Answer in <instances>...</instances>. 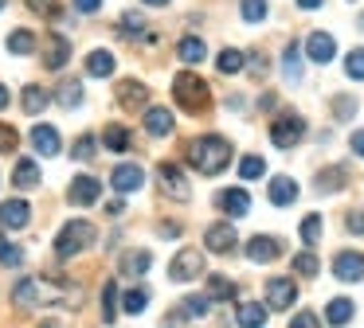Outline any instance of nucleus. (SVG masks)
I'll return each instance as SVG.
<instances>
[{
  "label": "nucleus",
  "mask_w": 364,
  "mask_h": 328,
  "mask_svg": "<svg viewBox=\"0 0 364 328\" xmlns=\"http://www.w3.org/2000/svg\"><path fill=\"white\" fill-rule=\"evenodd\" d=\"M184 156H188V164L200 176H215V172H223L231 164V145L223 137H215V133H204V137L188 141Z\"/></svg>",
  "instance_id": "nucleus-1"
},
{
  "label": "nucleus",
  "mask_w": 364,
  "mask_h": 328,
  "mask_svg": "<svg viewBox=\"0 0 364 328\" xmlns=\"http://www.w3.org/2000/svg\"><path fill=\"white\" fill-rule=\"evenodd\" d=\"M173 98L184 114H204L208 102H212V90H208V82L196 70H181V75L173 78Z\"/></svg>",
  "instance_id": "nucleus-2"
},
{
  "label": "nucleus",
  "mask_w": 364,
  "mask_h": 328,
  "mask_svg": "<svg viewBox=\"0 0 364 328\" xmlns=\"http://www.w3.org/2000/svg\"><path fill=\"white\" fill-rule=\"evenodd\" d=\"M95 246V223L90 219H67L63 226H59L55 234V258L59 262H67V258L82 254V250Z\"/></svg>",
  "instance_id": "nucleus-3"
},
{
  "label": "nucleus",
  "mask_w": 364,
  "mask_h": 328,
  "mask_svg": "<svg viewBox=\"0 0 364 328\" xmlns=\"http://www.w3.org/2000/svg\"><path fill=\"white\" fill-rule=\"evenodd\" d=\"M301 137H306V121H301L298 114H282V117L270 121V141H274L278 148H294Z\"/></svg>",
  "instance_id": "nucleus-4"
},
{
  "label": "nucleus",
  "mask_w": 364,
  "mask_h": 328,
  "mask_svg": "<svg viewBox=\"0 0 364 328\" xmlns=\"http://www.w3.org/2000/svg\"><path fill=\"white\" fill-rule=\"evenodd\" d=\"M204 273V254L200 250H181V254L168 262V278L173 281H192Z\"/></svg>",
  "instance_id": "nucleus-5"
},
{
  "label": "nucleus",
  "mask_w": 364,
  "mask_h": 328,
  "mask_svg": "<svg viewBox=\"0 0 364 328\" xmlns=\"http://www.w3.org/2000/svg\"><path fill=\"white\" fill-rule=\"evenodd\" d=\"M333 273H337V281H364V254L360 250H341L337 258H333Z\"/></svg>",
  "instance_id": "nucleus-6"
},
{
  "label": "nucleus",
  "mask_w": 364,
  "mask_h": 328,
  "mask_svg": "<svg viewBox=\"0 0 364 328\" xmlns=\"http://www.w3.org/2000/svg\"><path fill=\"white\" fill-rule=\"evenodd\" d=\"M298 301V285H294L290 278H270L267 281V309H290V305Z\"/></svg>",
  "instance_id": "nucleus-7"
},
{
  "label": "nucleus",
  "mask_w": 364,
  "mask_h": 328,
  "mask_svg": "<svg viewBox=\"0 0 364 328\" xmlns=\"http://www.w3.org/2000/svg\"><path fill=\"white\" fill-rule=\"evenodd\" d=\"M306 55H309V62L325 67V62H333V55H337V39H333L329 31H309V39H306Z\"/></svg>",
  "instance_id": "nucleus-8"
},
{
  "label": "nucleus",
  "mask_w": 364,
  "mask_h": 328,
  "mask_svg": "<svg viewBox=\"0 0 364 328\" xmlns=\"http://www.w3.org/2000/svg\"><path fill=\"white\" fill-rule=\"evenodd\" d=\"M215 203H220V211L228 219H243L247 211H251V195H247V187H223V192L215 195Z\"/></svg>",
  "instance_id": "nucleus-9"
},
{
  "label": "nucleus",
  "mask_w": 364,
  "mask_h": 328,
  "mask_svg": "<svg viewBox=\"0 0 364 328\" xmlns=\"http://www.w3.org/2000/svg\"><path fill=\"white\" fill-rule=\"evenodd\" d=\"M48 301V293L40 289V278H20L16 285H12V305L16 309H36V305Z\"/></svg>",
  "instance_id": "nucleus-10"
},
{
  "label": "nucleus",
  "mask_w": 364,
  "mask_h": 328,
  "mask_svg": "<svg viewBox=\"0 0 364 328\" xmlns=\"http://www.w3.org/2000/svg\"><path fill=\"white\" fill-rule=\"evenodd\" d=\"M98 195H102V184L95 176H75L71 187H67V199L75 207H90V203H98Z\"/></svg>",
  "instance_id": "nucleus-11"
},
{
  "label": "nucleus",
  "mask_w": 364,
  "mask_h": 328,
  "mask_svg": "<svg viewBox=\"0 0 364 328\" xmlns=\"http://www.w3.org/2000/svg\"><path fill=\"white\" fill-rule=\"evenodd\" d=\"M157 180H161V187H165V195L168 199H188V180H184V172L176 168V164H161L157 168Z\"/></svg>",
  "instance_id": "nucleus-12"
},
{
  "label": "nucleus",
  "mask_w": 364,
  "mask_h": 328,
  "mask_svg": "<svg viewBox=\"0 0 364 328\" xmlns=\"http://www.w3.org/2000/svg\"><path fill=\"white\" fill-rule=\"evenodd\" d=\"M118 35L129 39V43H149V23H145L141 12H122L118 16Z\"/></svg>",
  "instance_id": "nucleus-13"
},
{
  "label": "nucleus",
  "mask_w": 364,
  "mask_h": 328,
  "mask_svg": "<svg viewBox=\"0 0 364 328\" xmlns=\"http://www.w3.org/2000/svg\"><path fill=\"white\" fill-rule=\"evenodd\" d=\"M235 226L231 223H212L204 231V246L208 250H215V254H231V250H235Z\"/></svg>",
  "instance_id": "nucleus-14"
},
{
  "label": "nucleus",
  "mask_w": 364,
  "mask_h": 328,
  "mask_svg": "<svg viewBox=\"0 0 364 328\" xmlns=\"http://www.w3.org/2000/svg\"><path fill=\"white\" fill-rule=\"evenodd\" d=\"M114 98H118L122 109H137V106H145V98H149V86L137 82V78H122L118 90H114Z\"/></svg>",
  "instance_id": "nucleus-15"
},
{
  "label": "nucleus",
  "mask_w": 364,
  "mask_h": 328,
  "mask_svg": "<svg viewBox=\"0 0 364 328\" xmlns=\"http://www.w3.org/2000/svg\"><path fill=\"white\" fill-rule=\"evenodd\" d=\"M110 184H114L118 195H129V192H137V187L145 184V172L137 168V164H118V168L110 172Z\"/></svg>",
  "instance_id": "nucleus-16"
},
{
  "label": "nucleus",
  "mask_w": 364,
  "mask_h": 328,
  "mask_svg": "<svg viewBox=\"0 0 364 328\" xmlns=\"http://www.w3.org/2000/svg\"><path fill=\"white\" fill-rule=\"evenodd\" d=\"M278 254H282V242L270 239V234H255V239L247 242V258H251V262H259V266L274 262Z\"/></svg>",
  "instance_id": "nucleus-17"
},
{
  "label": "nucleus",
  "mask_w": 364,
  "mask_h": 328,
  "mask_svg": "<svg viewBox=\"0 0 364 328\" xmlns=\"http://www.w3.org/2000/svg\"><path fill=\"white\" fill-rule=\"evenodd\" d=\"M28 219H32L28 199H4V203H0V226L20 231V226H28Z\"/></svg>",
  "instance_id": "nucleus-18"
},
{
  "label": "nucleus",
  "mask_w": 364,
  "mask_h": 328,
  "mask_svg": "<svg viewBox=\"0 0 364 328\" xmlns=\"http://www.w3.org/2000/svg\"><path fill=\"white\" fill-rule=\"evenodd\" d=\"M32 145H36V153H40V156H59V153H63V137H59L55 125H36V129H32Z\"/></svg>",
  "instance_id": "nucleus-19"
},
{
  "label": "nucleus",
  "mask_w": 364,
  "mask_h": 328,
  "mask_svg": "<svg viewBox=\"0 0 364 328\" xmlns=\"http://www.w3.org/2000/svg\"><path fill=\"white\" fill-rule=\"evenodd\" d=\"M153 266V250H122V278H141V273H149Z\"/></svg>",
  "instance_id": "nucleus-20"
},
{
  "label": "nucleus",
  "mask_w": 364,
  "mask_h": 328,
  "mask_svg": "<svg viewBox=\"0 0 364 328\" xmlns=\"http://www.w3.org/2000/svg\"><path fill=\"white\" fill-rule=\"evenodd\" d=\"M67 59H71V43L55 31V35L48 39V47H43V67H48V70H63Z\"/></svg>",
  "instance_id": "nucleus-21"
},
{
  "label": "nucleus",
  "mask_w": 364,
  "mask_h": 328,
  "mask_svg": "<svg viewBox=\"0 0 364 328\" xmlns=\"http://www.w3.org/2000/svg\"><path fill=\"white\" fill-rule=\"evenodd\" d=\"M145 133L149 137H168L173 133V114L165 106H149L145 109Z\"/></svg>",
  "instance_id": "nucleus-22"
},
{
  "label": "nucleus",
  "mask_w": 364,
  "mask_h": 328,
  "mask_svg": "<svg viewBox=\"0 0 364 328\" xmlns=\"http://www.w3.org/2000/svg\"><path fill=\"white\" fill-rule=\"evenodd\" d=\"M353 312H356V305L348 301V297H333V301L325 305V324H333V328H345L348 320H353Z\"/></svg>",
  "instance_id": "nucleus-23"
},
{
  "label": "nucleus",
  "mask_w": 364,
  "mask_h": 328,
  "mask_svg": "<svg viewBox=\"0 0 364 328\" xmlns=\"http://www.w3.org/2000/svg\"><path fill=\"white\" fill-rule=\"evenodd\" d=\"M270 203H274V207H290L294 199H298V184H294L290 176H274L270 180Z\"/></svg>",
  "instance_id": "nucleus-24"
},
{
  "label": "nucleus",
  "mask_w": 364,
  "mask_h": 328,
  "mask_svg": "<svg viewBox=\"0 0 364 328\" xmlns=\"http://www.w3.org/2000/svg\"><path fill=\"white\" fill-rule=\"evenodd\" d=\"M82 67H87L90 78H110L114 75V55L106 51V47H98V51L87 55V62H82Z\"/></svg>",
  "instance_id": "nucleus-25"
},
{
  "label": "nucleus",
  "mask_w": 364,
  "mask_h": 328,
  "mask_svg": "<svg viewBox=\"0 0 364 328\" xmlns=\"http://www.w3.org/2000/svg\"><path fill=\"white\" fill-rule=\"evenodd\" d=\"M55 102L63 109H79L82 106V82H79V78H63L59 90H55Z\"/></svg>",
  "instance_id": "nucleus-26"
},
{
  "label": "nucleus",
  "mask_w": 364,
  "mask_h": 328,
  "mask_svg": "<svg viewBox=\"0 0 364 328\" xmlns=\"http://www.w3.org/2000/svg\"><path fill=\"white\" fill-rule=\"evenodd\" d=\"M48 102H51V94L43 90V86H24V94H20V106H24V114H43L48 109Z\"/></svg>",
  "instance_id": "nucleus-27"
},
{
  "label": "nucleus",
  "mask_w": 364,
  "mask_h": 328,
  "mask_svg": "<svg viewBox=\"0 0 364 328\" xmlns=\"http://www.w3.org/2000/svg\"><path fill=\"white\" fill-rule=\"evenodd\" d=\"M235 320H239L243 328H262V324H267V305L243 301V305H239V312H235Z\"/></svg>",
  "instance_id": "nucleus-28"
},
{
  "label": "nucleus",
  "mask_w": 364,
  "mask_h": 328,
  "mask_svg": "<svg viewBox=\"0 0 364 328\" xmlns=\"http://www.w3.org/2000/svg\"><path fill=\"white\" fill-rule=\"evenodd\" d=\"M176 55H181V62H204V55H208V47H204V39L200 35H184L181 43H176Z\"/></svg>",
  "instance_id": "nucleus-29"
},
{
  "label": "nucleus",
  "mask_w": 364,
  "mask_h": 328,
  "mask_svg": "<svg viewBox=\"0 0 364 328\" xmlns=\"http://www.w3.org/2000/svg\"><path fill=\"white\" fill-rule=\"evenodd\" d=\"M282 75H286V82H301V47L298 43H286V51H282Z\"/></svg>",
  "instance_id": "nucleus-30"
},
{
  "label": "nucleus",
  "mask_w": 364,
  "mask_h": 328,
  "mask_svg": "<svg viewBox=\"0 0 364 328\" xmlns=\"http://www.w3.org/2000/svg\"><path fill=\"white\" fill-rule=\"evenodd\" d=\"M12 184H16V187H24V192H28V187H36V184H40V164H36V160H16V172H12Z\"/></svg>",
  "instance_id": "nucleus-31"
},
{
  "label": "nucleus",
  "mask_w": 364,
  "mask_h": 328,
  "mask_svg": "<svg viewBox=\"0 0 364 328\" xmlns=\"http://www.w3.org/2000/svg\"><path fill=\"white\" fill-rule=\"evenodd\" d=\"M243 62H247V55L235 51V47H223V51L215 55V67H220V75H239V70H243Z\"/></svg>",
  "instance_id": "nucleus-32"
},
{
  "label": "nucleus",
  "mask_w": 364,
  "mask_h": 328,
  "mask_svg": "<svg viewBox=\"0 0 364 328\" xmlns=\"http://www.w3.org/2000/svg\"><path fill=\"white\" fill-rule=\"evenodd\" d=\"M235 281L231 278H208V297H212V301H235Z\"/></svg>",
  "instance_id": "nucleus-33"
},
{
  "label": "nucleus",
  "mask_w": 364,
  "mask_h": 328,
  "mask_svg": "<svg viewBox=\"0 0 364 328\" xmlns=\"http://www.w3.org/2000/svg\"><path fill=\"white\" fill-rule=\"evenodd\" d=\"M341 184H345V168H341V164L317 172V192H337Z\"/></svg>",
  "instance_id": "nucleus-34"
},
{
  "label": "nucleus",
  "mask_w": 364,
  "mask_h": 328,
  "mask_svg": "<svg viewBox=\"0 0 364 328\" xmlns=\"http://www.w3.org/2000/svg\"><path fill=\"white\" fill-rule=\"evenodd\" d=\"M9 51H12V55H32V51H36V35H32L28 28H16V31L9 35Z\"/></svg>",
  "instance_id": "nucleus-35"
},
{
  "label": "nucleus",
  "mask_w": 364,
  "mask_h": 328,
  "mask_svg": "<svg viewBox=\"0 0 364 328\" xmlns=\"http://www.w3.org/2000/svg\"><path fill=\"white\" fill-rule=\"evenodd\" d=\"M294 273H298V278H317V273H321V262H317L314 250H301V254L294 258Z\"/></svg>",
  "instance_id": "nucleus-36"
},
{
  "label": "nucleus",
  "mask_w": 364,
  "mask_h": 328,
  "mask_svg": "<svg viewBox=\"0 0 364 328\" xmlns=\"http://www.w3.org/2000/svg\"><path fill=\"white\" fill-rule=\"evenodd\" d=\"M106 148H110V153H126L129 148V129L126 125H106Z\"/></svg>",
  "instance_id": "nucleus-37"
},
{
  "label": "nucleus",
  "mask_w": 364,
  "mask_h": 328,
  "mask_svg": "<svg viewBox=\"0 0 364 328\" xmlns=\"http://www.w3.org/2000/svg\"><path fill=\"white\" fill-rule=\"evenodd\" d=\"M298 231H301V242H306V246H317V242H321V231H325V226H321V215H306Z\"/></svg>",
  "instance_id": "nucleus-38"
},
{
  "label": "nucleus",
  "mask_w": 364,
  "mask_h": 328,
  "mask_svg": "<svg viewBox=\"0 0 364 328\" xmlns=\"http://www.w3.org/2000/svg\"><path fill=\"white\" fill-rule=\"evenodd\" d=\"M114 317H118V281H106L102 285V320L110 324Z\"/></svg>",
  "instance_id": "nucleus-39"
},
{
  "label": "nucleus",
  "mask_w": 364,
  "mask_h": 328,
  "mask_svg": "<svg viewBox=\"0 0 364 328\" xmlns=\"http://www.w3.org/2000/svg\"><path fill=\"white\" fill-rule=\"evenodd\" d=\"M95 153H98V141L90 137V133L75 137V145H71V160H95Z\"/></svg>",
  "instance_id": "nucleus-40"
},
{
  "label": "nucleus",
  "mask_w": 364,
  "mask_h": 328,
  "mask_svg": "<svg viewBox=\"0 0 364 328\" xmlns=\"http://www.w3.org/2000/svg\"><path fill=\"white\" fill-rule=\"evenodd\" d=\"M145 305H149V293H145V289H129V293H122V312H129V317L145 312Z\"/></svg>",
  "instance_id": "nucleus-41"
},
{
  "label": "nucleus",
  "mask_w": 364,
  "mask_h": 328,
  "mask_svg": "<svg viewBox=\"0 0 364 328\" xmlns=\"http://www.w3.org/2000/svg\"><path fill=\"white\" fill-rule=\"evenodd\" d=\"M239 16L247 23H262L267 20V0H239Z\"/></svg>",
  "instance_id": "nucleus-42"
},
{
  "label": "nucleus",
  "mask_w": 364,
  "mask_h": 328,
  "mask_svg": "<svg viewBox=\"0 0 364 328\" xmlns=\"http://www.w3.org/2000/svg\"><path fill=\"white\" fill-rule=\"evenodd\" d=\"M208 309H212V297H208V293L184 297V301H181V312H184V317H208Z\"/></svg>",
  "instance_id": "nucleus-43"
},
{
  "label": "nucleus",
  "mask_w": 364,
  "mask_h": 328,
  "mask_svg": "<svg viewBox=\"0 0 364 328\" xmlns=\"http://www.w3.org/2000/svg\"><path fill=\"white\" fill-rule=\"evenodd\" d=\"M345 75L356 78V82H364V47H353V51L345 55Z\"/></svg>",
  "instance_id": "nucleus-44"
},
{
  "label": "nucleus",
  "mask_w": 364,
  "mask_h": 328,
  "mask_svg": "<svg viewBox=\"0 0 364 328\" xmlns=\"http://www.w3.org/2000/svg\"><path fill=\"white\" fill-rule=\"evenodd\" d=\"M262 172H267V164H262V156H243V160H239V176L243 180H259Z\"/></svg>",
  "instance_id": "nucleus-45"
},
{
  "label": "nucleus",
  "mask_w": 364,
  "mask_h": 328,
  "mask_svg": "<svg viewBox=\"0 0 364 328\" xmlns=\"http://www.w3.org/2000/svg\"><path fill=\"white\" fill-rule=\"evenodd\" d=\"M16 145H20V133L12 129L9 121H0V156H4V153H16Z\"/></svg>",
  "instance_id": "nucleus-46"
},
{
  "label": "nucleus",
  "mask_w": 364,
  "mask_h": 328,
  "mask_svg": "<svg viewBox=\"0 0 364 328\" xmlns=\"http://www.w3.org/2000/svg\"><path fill=\"white\" fill-rule=\"evenodd\" d=\"M333 114H337V121H348V117L356 114V98H353V94H341V98H333Z\"/></svg>",
  "instance_id": "nucleus-47"
},
{
  "label": "nucleus",
  "mask_w": 364,
  "mask_h": 328,
  "mask_svg": "<svg viewBox=\"0 0 364 328\" xmlns=\"http://www.w3.org/2000/svg\"><path fill=\"white\" fill-rule=\"evenodd\" d=\"M20 262H24V250L12 246L9 239H0V266H20Z\"/></svg>",
  "instance_id": "nucleus-48"
},
{
  "label": "nucleus",
  "mask_w": 364,
  "mask_h": 328,
  "mask_svg": "<svg viewBox=\"0 0 364 328\" xmlns=\"http://www.w3.org/2000/svg\"><path fill=\"white\" fill-rule=\"evenodd\" d=\"M28 8H32L36 16H43V20H55L59 16V0H24Z\"/></svg>",
  "instance_id": "nucleus-49"
},
{
  "label": "nucleus",
  "mask_w": 364,
  "mask_h": 328,
  "mask_svg": "<svg viewBox=\"0 0 364 328\" xmlns=\"http://www.w3.org/2000/svg\"><path fill=\"white\" fill-rule=\"evenodd\" d=\"M290 328H321V320H317L314 312H298V317L290 320Z\"/></svg>",
  "instance_id": "nucleus-50"
},
{
  "label": "nucleus",
  "mask_w": 364,
  "mask_h": 328,
  "mask_svg": "<svg viewBox=\"0 0 364 328\" xmlns=\"http://www.w3.org/2000/svg\"><path fill=\"white\" fill-rule=\"evenodd\" d=\"M348 148H353V153H356V156H360V160H364V129H356L353 137H348Z\"/></svg>",
  "instance_id": "nucleus-51"
},
{
  "label": "nucleus",
  "mask_w": 364,
  "mask_h": 328,
  "mask_svg": "<svg viewBox=\"0 0 364 328\" xmlns=\"http://www.w3.org/2000/svg\"><path fill=\"white\" fill-rule=\"evenodd\" d=\"M75 8H79L82 16H95L98 8H102V0H75Z\"/></svg>",
  "instance_id": "nucleus-52"
},
{
  "label": "nucleus",
  "mask_w": 364,
  "mask_h": 328,
  "mask_svg": "<svg viewBox=\"0 0 364 328\" xmlns=\"http://www.w3.org/2000/svg\"><path fill=\"white\" fill-rule=\"evenodd\" d=\"M348 231L364 234V211H353V215H348Z\"/></svg>",
  "instance_id": "nucleus-53"
},
{
  "label": "nucleus",
  "mask_w": 364,
  "mask_h": 328,
  "mask_svg": "<svg viewBox=\"0 0 364 328\" xmlns=\"http://www.w3.org/2000/svg\"><path fill=\"white\" fill-rule=\"evenodd\" d=\"M251 70H255V75H259V78L267 75V59H262L259 51H251Z\"/></svg>",
  "instance_id": "nucleus-54"
},
{
  "label": "nucleus",
  "mask_w": 364,
  "mask_h": 328,
  "mask_svg": "<svg viewBox=\"0 0 364 328\" xmlns=\"http://www.w3.org/2000/svg\"><path fill=\"white\" fill-rule=\"evenodd\" d=\"M161 234H165V239H176V234H181V226H176V223H161Z\"/></svg>",
  "instance_id": "nucleus-55"
},
{
  "label": "nucleus",
  "mask_w": 364,
  "mask_h": 328,
  "mask_svg": "<svg viewBox=\"0 0 364 328\" xmlns=\"http://www.w3.org/2000/svg\"><path fill=\"white\" fill-rule=\"evenodd\" d=\"M325 0H298V8H306V12H314V8H321Z\"/></svg>",
  "instance_id": "nucleus-56"
},
{
  "label": "nucleus",
  "mask_w": 364,
  "mask_h": 328,
  "mask_svg": "<svg viewBox=\"0 0 364 328\" xmlns=\"http://www.w3.org/2000/svg\"><path fill=\"white\" fill-rule=\"evenodd\" d=\"M4 106H9V86L0 82V109H4Z\"/></svg>",
  "instance_id": "nucleus-57"
},
{
  "label": "nucleus",
  "mask_w": 364,
  "mask_h": 328,
  "mask_svg": "<svg viewBox=\"0 0 364 328\" xmlns=\"http://www.w3.org/2000/svg\"><path fill=\"white\" fill-rule=\"evenodd\" d=\"M141 4H145V8H165L168 0H141Z\"/></svg>",
  "instance_id": "nucleus-58"
},
{
  "label": "nucleus",
  "mask_w": 364,
  "mask_h": 328,
  "mask_svg": "<svg viewBox=\"0 0 364 328\" xmlns=\"http://www.w3.org/2000/svg\"><path fill=\"white\" fill-rule=\"evenodd\" d=\"M40 328H63V324H59V320H43Z\"/></svg>",
  "instance_id": "nucleus-59"
},
{
  "label": "nucleus",
  "mask_w": 364,
  "mask_h": 328,
  "mask_svg": "<svg viewBox=\"0 0 364 328\" xmlns=\"http://www.w3.org/2000/svg\"><path fill=\"white\" fill-rule=\"evenodd\" d=\"M0 12H4V0H0Z\"/></svg>",
  "instance_id": "nucleus-60"
}]
</instances>
